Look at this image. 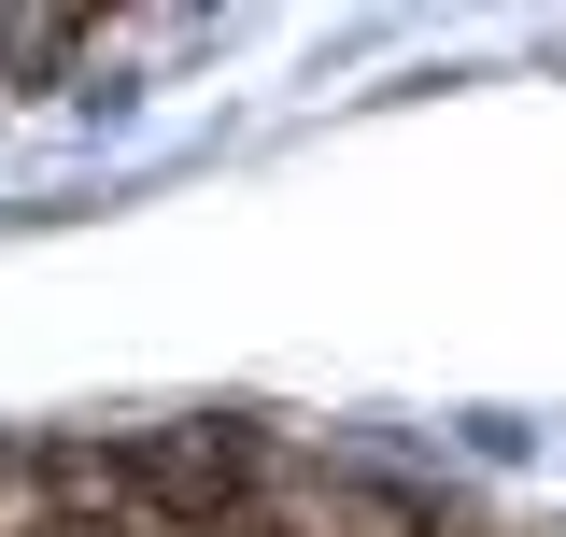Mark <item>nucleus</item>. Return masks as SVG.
Wrapping results in <instances>:
<instances>
[{"label": "nucleus", "mask_w": 566, "mask_h": 537, "mask_svg": "<svg viewBox=\"0 0 566 537\" xmlns=\"http://www.w3.org/2000/svg\"><path fill=\"white\" fill-rule=\"evenodd\" d=\"M99 481H114L128 509H156V524H199L212 537L241 495H255V439H241V424H156V439H128Z\"/></svg>", "instance_id": "f257e3e1"}, {"label": "nucleus", "mask_w": 566, "mask_h": 537, "mask_svg": "<svg viewBox=\"0 0 566 537\" xmlns=\"http://www.w3.org/2000/svg\"><path fill=\"white\" fill-rule=\"evenodd\" d=\"M255 537H439V509L397 495V481H368V467H297Z\"/></svg>", "instance_id": "f03ea898"}]
</instances>
